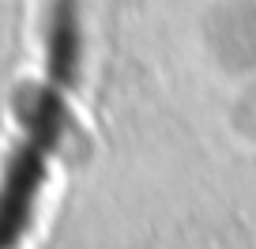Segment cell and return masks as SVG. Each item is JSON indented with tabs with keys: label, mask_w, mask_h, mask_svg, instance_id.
<instances>
[{
	"label": "cell",
	"mask_w": 256,
	"mask_h": 249,
	"mask_svg": "<svg viewBox=\"0 0 256 249\" xmlns=\"http://www.w3.org/2000/svg\"><path fill=\"white\" fill-rule=\"evenodd\" d=\"M76 83H80V76L46 68V80L23 87V95H19V129L23 132L0 174V249H16L30 226L34 196L46 185L49 159L68 125L64 98Z\"/></svg>",
	"instance_id": "cell-1"
}]
</instances>
